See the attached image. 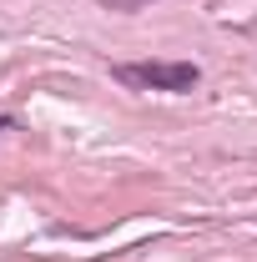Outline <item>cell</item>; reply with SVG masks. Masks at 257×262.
<instances>
[{"mask_svg":"<svg viewBox=\"0 0 257 262\" xmlns=\"http://www.w3.org/2000/svg\"><path fill=\"white\" fill-rule=\"evenodd\" d=\"M111 76L121 86H131V91H172V96H182V91H192L202 81V66L197 61H121V66H111Z\"/></svg>","mask_w":257,"mask_h":262,"instance_id":"obj_1","label":"cell"},{"mask_svg":"<svg viewBox=\"0 0 257 262\" xmlns=\"http://www.w3.org/2000/svg\"><path fill=\"white\" fill-rule=\"evenodd\" d=\"M106 5H116V10H141L146 0H106Z\"/></svg>","mask_w":257,"mask_h":262,"instance_id":"obj_2","label":"cell"},{"mask_svg":"<svg viewBox=\"0 0 257 262\" xmlns=\"http://www.w3.org/2000/svg\"><path fill=\"white\" fill-rule=\"evenodd\" d=\"M0 131H10V116H5V111H0Z\"/></svg>","mask_w":257,"mask_h":262,"instance_id":"obj_3","label":"cell"}]
</instances>
